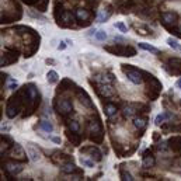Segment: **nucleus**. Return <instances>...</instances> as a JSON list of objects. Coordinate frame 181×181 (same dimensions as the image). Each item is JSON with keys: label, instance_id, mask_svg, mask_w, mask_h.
<instances>
[{"label": "nucleus", "instance_id": "f257e3e1", "mask_svg": "<svg viewBox=\"0 0 181 181\" xmlns=\"http://www.w3.org/2000/svg\"><path fill=\"white\" fill-rule=\"evenodd\" d=\"M105 49L118 56H135L136 55V51L132 47H107Z\"/></svg>", "mask_w": 181, "mask_h": 181}, {"label": "nucleus", "instance_id": "f03ea898", "mask_svg": "<svg viewBox=\"0 0 181 181\" xmlns=\"http://www.w3.org/2000/svg\"><path fill=\"white\" fill-rule=\"evenodd\" d=\"M124 68V72L127 73V77H128V80H131L134 84H141L142 82H143V79H142V73L139 72V70H136V69H127L125 68V65H122Z\"/></svg>", "mask_w": 181, "mask_h": 181}, {"label": "nucleus", "instance_id": "7ed1b4c3", "mask_svg": "<svg viewBox=\"0 0 181 181\" xmlns=\"http://www.w3.org/2000/svg\"><path fill=\"white\" fill-rule=\"evenodd\" d=\"M72 110H73V105H72V103H70L69 100H62V101L59 103V112H62L63 115L70 114Z\"/></svg>", "mask_w": 181, "mask_h": 181}, {"label": "nucleus", "instance_id": "20e7f679", "mask_svg": "<svg viewBox=\"0 0 181 181\" xmlns=\"http://www.w3.org/2000/svg\"><path fill=\"white\" fill-rule=\"evenodd\" d=\"M27 153H28V156H30V159H31V162H38V160L41 159L40 152H38V150H37L35 148H33V146H31V143H30V145L27 146Z\"/></svg>", "mask_w": 181, "mask_h": 181}, {"label": "nucleus", "instance_id": "39448f33", "mask_svg": "<svg viewBox=\"0 0 181 181\" xmlns=\"http://www.w3.org/2000/svg\"><path fill=\"white\" fill-rule=\"evenodd\" d=\"M23 169H24L23 166H20V164H14V163H9L7 166H6V170H7L10 174H13V176H17L18 173H21Z\"/></svg>", "mask_w": 181, "mask_h": 181}, {"label": "nucleus", "instance_id": "423d86ee", "mask_svg": "<svg viewBox=\"0 0 181 181\" xmlns=\"http://www.w3.org/2000/svg\"><path fill=\"white\" fill-rule=\"evenodd\" d=\"M96 82L98 83H103V84H108V83H112V80H114V76L112 75H97L94 77Z\"/></svg>", "mask_w": 181, "mask_h": 181}, {"label": "nucleus", "instance_id": "0eeeda50", "mask_svg": "<svg viewBox=\"0 0 181 181\" xmlns=\"http://www.w3.org/2000/svg\"><path fill=\"white\" fill-rule=\"evenodd\" d=\"M87 152L90 153V157L94 160V162H101V160H103V155H101V152H100L98 149L89 148V149H87Z\"/></svg>", "mask_w": 181, "mask_h": 181}, {"label": "nucleus", "instance_id": "6e6552de", "mask_svg": "<svg viewBox=\"0 0 181 181\" xmlns=\"http://www.w3.org/2000/svg\"><path fill=\"white\" fill-rule=\"evenodd\" d=\"M98 93L101 96H104V97H111V96L114 94V90H112V87L110 86V84H103V86L98 89Z\"/></svg>", "mask_w": 181, "mask_h": 181}, {"label": "nucleus", "instance_id": "1a4fd4ad", "mask_svg": "<svg viewBox=\"0 0 181 181\" xmlns=\"http://www.w3.org/2000/svg\"><path fill=\"white\" fill-rule=\"evenodd\" d=\"M170 118H171V114H170V112H162V114H159V115L156 117L155 124H156V125H162L164 121L170 120Z\"/></svg>", "mask_w": 181, "mask_h": 181}, {"label": "nucleus", "instance_id": "9d476101", "mask_svg": "<svg viewBox=\"0 0 181 181\" xmlns=\"http://www.w3.org/2000/svg\"><path fill=\"white\" fill-rule=\"evenodd\" d=\"M13 157H17L18 160L24 159V150H23V148L20 146V143H16L14 145V149H13Z\"/></svg>", "mask_w": 181, "mask_h": 181}, {"label": "nucleus", "instance_id": "9b49d317", "mask_svg": "<svg viewBox=\"0 0 181 181\" xmlns=\"http://www.w3.org/2000/svg\"><path fill=\"white\" fill-rule=\"evenodd\" d=\"M139 48H142V49H145V51L150 52V54H159V49L156 47H153V45H150V44H146V42H139L138 44Z\"/></svg>", "mask_w": 181, "mask_h": 181}, {"label": "nucleus", "instance_id": "f8f14e48", "mask_svg": "<svg viewBox=\"0 0 181 181\" xmlns=\"http://www.w3.org/2000/svg\"><path fill=\"white\" fill-rule=\"evenodd\" d=\"M76 17L79 18L80 21H86V20L90 18V13H89L87 10H84V9H77L76 10Z\"/></svg>", "mask_w": 181, "mask_h": 181}, {"label": "nucleus", "instance_id": "ddd939ff", "mask_svg": "<svg viewBox=\"0 0 181 181\" xmlns=\"http://www.w3.org/2000/svg\"><path fill=\"white\" fill-rule=\"evenodd\" d=\"M177 20V14L176 13H163V21L166 24H171Z\"/></svg>", "mask_w": 181, "mask_h": 181}, {"label": "nucleus", "instance_id": "4468645a", "mask_svg": "<svg viewBox=\"0 0 181 181\" xmlns=\"http://www.w3.org/2000/svg\"><path fill=\"white\" fill-rule=\"evenodd\" d=\"M61 170L66 174H70V173H75V171H76V166L73 163H65V164H62Z\"/></svg>", "mask_w": 181, "mask_h": 181}, {"label": "nucleus", "instance_id": "2eb2a0df", "mask_svg": "<svg viewBox=\"0 0 181 181\" xmlns=\"http://www.w3.org/2000/svg\"><path fill=\"white\" fill-rule=\"evenodd\" d=\"M167 44H169V47L170 48H173L174 51H178V52H181V45H180V42H178L177 40H174V38H167Z\"/></svg>", "mask_w": 181, "mask_h": 181}, {"label": "nucleus", "instance_id": "dca6fc26", "mask_svg": "<svg viewBox=\"0 0 181 181\" xmlns=\"http://www.w3.org/2000/svg\"><path fill=\"white\" fill-rule=\"evenodd\" d=\"M40 125H41V128H42L45 132H49V134H51L52 131H54V125H52V124L49 122L48 120H42L40 122Z\"/></svg>", "mask_w": 181, "mask_h": 181}, {"label": "nucleus", "instance_id": "f3484780", "mask_svg": "<svg viewBox=\"0 0 181 181\" xmlns=\"http://www.w3.org/2000/svg\"><path fill=\"white\" fill-rule=\"evenodd\" d=\"M135 114H136V108L132 107V105H128V107L124 108V117H125V118H131V117H134Z\"/></svg>", "mask_w": 181, "mask_h": 181}, {"label": "nucleus", "instance_id": "a211bd4d", "mask_svg": "<svg viewBox=\"0 0 181 181\" xmlns=\"http://www.w3.org/2000/svg\"><path fill=\"white\" fill-rule=\"evenodd\" d=\"M59 79L58 76V73L55 72V70H49V72L47 73V80L49 82V83H56Z\"/></svg>", "mask_w": 181, "mask_h": 181}, {"label": "nucleus", "instance_id": "6ab92c4d", "mask_svg": "<svg viewBox=\"0 0 181 181\" xmlns=\"http://www.w3.org/2000/svg\"><path fill=\"white\" fill-rule=\"evenodd\" d=\"M90 132L91 134H100L101 135V125H100V122H93L90 124Z\"/></svg>", "mask_w": 181, "mask_h": 181}, {"label": "nucleus", "instance_id": "aec40b11", "mask_svg": "<svg viewBox=\"0 0 181 181\" xmlns=\"http://www.w3.org/2000/svg\"><path fill=\"white\" fill-rule=\"evenodd\" d=\"M134 125H135V128H138V129H143V128L146 127V120L145 118H135Z\"/></svg>", "mask_w": 181, "mask_h": 181}, {"label": "nucleus", "instance_id": "412c9836", "mask_svg": "<svg viewBox=\"0 0 181 181\" xmlns=\"http://www.w3.org/2000/svg\"><path fill=\"white\" fill-rule=\"evenodd\" d=\"M155 164V159H153V156H145L143 157V167L149 169V167H152Z\"/></svg>", "mask_w": 181, "mask_h": 181}, {"label": "nucleus", "instance_id": "4be33fe9", "mask_svg": "<svg viewBox=\"0 0 181 181\" xmlns=\"http://www.w3.org/2000/svg\"><path fill=\"white\" fill-rule=\"evenodd\" d=\"M115 112H117V107L114 104H107L105 105V114H107V117H112Z\"/></svg>", "mask_w": 181, "mask_h": 181}, {"label": "nucleus", "instance_id": "5701e85b", "mask_svg": "<svg viewBox=\"0 0 181 181\" xmlns=\"http://www.w3.org/2000/svg\"><path fill=\"white\" fill-rule=\"evenodd\" d=\"M107 37H108V35H107V33H105L104 30H98L97 33L94 34V38L97 41H105V40H107Z\"/></svg>", "mask_w": 181, "mask_h": 181}, {"label": "nucleus", "instance_id": "b1692460", "mask_svg": "<svg viewBox=\"0 0 181 181\" xmlns=\"http://www.w3.org/2000/svg\"><path fill=\"white\" fill-rule=\"evenodd\" d=\"M110 16H111V11H107L105 13V10H101L100 11V16H98V23H104L105 20H108Z\"/></svg>", "mask_w": 181, "mask_h": 181}, {"label": "nucleus", "instance_id": "393cba45", "mask_svg": "<svg viewBox=\"0 0 181 181\" xmlns=\"http://www.w3.org/2000/svg\"><path fill=\"white\" fill-rule=\"evenodd\" d=\"M69 128H70V131L72 132H75V134H77L80 131V125H79V122L77 121H72V122L69 124Z\"/></svg>", "mask_w": 181, "mask_h": 181}, {"label": "nucleus", "instance_id": "a878e982", "mask_svg": "<svg viewBox=\"0 0 181 181\" xmlns=\"http://www.w3.org/2000/svg\"><path fill=\"white\" fill-rule=\"evenodd\" d=\"M80 163L83 164L84 167H89V169H93V167H94V162H93V160H87V159H83V157L80 159Z\"/></svg>", "mask_w": 181, "mask_h": 181}, {"label": "nucleus", "instance_id": "bb28decb", "mask_svg": "<svg viewBox=\"0 0 181 181\" xmlns=\"http://www.w3.org/2000/svg\"><path fill=\"white\" fill-rule=\"evenodd\" d=\"M114 27H115V28H118L121 31V33H128V28H127V26H125V24H124V23H115V24H114Z\"/></svg>", "mask_w": 181, "mask_h": 181}, {"label": "nucleus", "instance_id": "cd10ccee", "mask_svg": "<svg viewBox=\"0 0 181 181\" xmlns=\"http://www.w3.org/2000/svg\"><path fill=\"white\" fill-rule=\"evenodd\" d=\"M121 178H122V180H125V181H132L134 180V177H132V176H131L129 173H127V171H122V173H121Z\"/></svg>", "mask_w": 181, "mask_h": 181}, {"label": "nucleus", "instance_id": "c85d7f7f", "mask_svg": "<svg viewBox=\"0 0 181 181\" xmlns=\"http://www.w3.org/2000/svg\"><path fill=\"white\" fill-rule=\"evenodd\" d=\"M66 47H68L66 41H61V42H59V45H58V49H59V51H63Z\"/></svg>", "mask_w": 181, "mask_h": 181}, {"label": "nucleus", "instance_id": "c756f323", "mask_svg": "<svg viewBox=\"0 0 181 181\" xmlns=\"http://www.w3.org/2000/svg\"><path fill=\"white\" fill-rule=\"evenodd\" d=\"M51 141L55 142V143H58V145H61V143H62L61 138H58V136H51Z\"/></svg>", "mask_w": 181, "mask_h": 181}, {"label": "nucleus", "instance_id": "7c9ffc66", "mask_svg": "<svg viewBox=\"0 0 181 181\" xmlns=\"http://www.w3.org/2000/svg\"><path fill=\"white\" fill-rule=\"evenodd\" d=\"M9 89H10V90H14V89H17V83H16V82H13V83L9 86Z\"/></svg>", "mask_w": 181, "mask_h": 181}, {"label": "nucleus", "instance_id": "2f4dec72", "mask_svg": "<svg viewBox=\"0 0 181 181\" xmlns=\"http://www.w3.org/2000/svg\"><path fill=\"white\" fill-rule=\"evenodd\" d=\"M66 41V44H68V45H73V41L72 40H65Z\"/></svg>", "mask_w": 181, "mask_h": 181}, {"label": "nucleus", "instance_id": "473e14b6", "mask_svg": "<svg viewBox=\"0 0 181 181\" xmlns=\"http://www.w3.org/2000/svg\"><path fill=\"white\" fill-rule=\"evenodd\" d=\"M177 86H178V87H180V89H181V79H180V80H178V82H177Z\"/></svg>", "mask_w": 181, "mask_h": 181}, {"label": "nucleus", "instance_id": "72a5a7b5", "mask_svg": "<svg viewBox=\"0 0 181 181\" xmlns=\"http://www.w3.org/2000/svg\"><path fill=\"white\" fill-rule=\"evenodd\" d=\"M178 30H180V33H181V21H180V24H178Z\"/></svg>", "mask_w": 181, "mask_h": 181}]
</instances>
